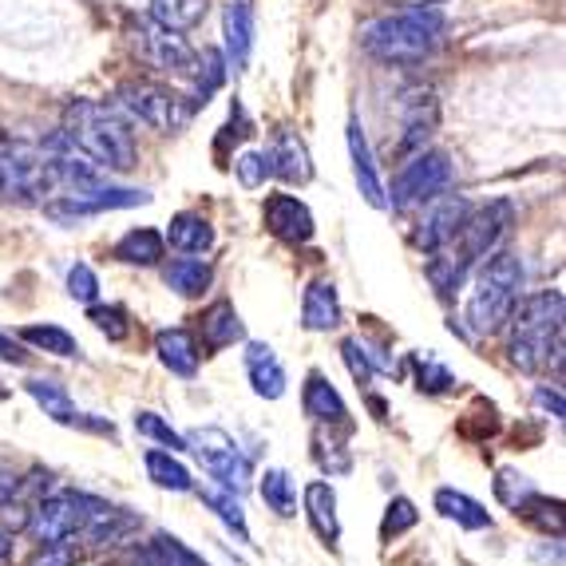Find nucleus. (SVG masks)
Returning <instances> with one entry per match:
<instances>
[{
	"label": "nucleus",
	"instance_id": "f257e3e1",
	"mask_svg": "<svg viewBox=\"0 0 566 566\" xmlns=\"http://www.w3.org/2000/svg\"><path fill=\"white\" fill-rule=\"evenodd\" d=\"M444 32L448 20L436 4H408V9L388 12V17L365 24L360 44H365L368 56L385 60V64H420L440 48Z\"/></svg>",
	"mask_w": 566,
	"mask_h": 566
},
{
	"label": "nucleus",
	"instance_id": "f03ea898",
	"mask_svg": "<svg viewBox=\"0 0 566 566\" xmlns=\"http://www.w3.org/2000/svg\"><path fill=\"white\" fill-rule=\"evenodd\" d=\"M563 293L543 290L520 297L511 310V360L523 373H543L555 360L563 365Z\"/></svg>",
	"mask_w": 566,
	"mask_h": 566
},
{
	"label": "nucleus",
	"instance_id": "7ed1b4c3",
	"mask_svg": "<svg viewBox=\"0 0 566 566\" xmlns=\"http://www.w3.org/2000/svg\"><path fill=\"white\" fill-rule=\"evenodd\" d=\"M64 135L84 159H92L99 170H132L135 167V139L127 132L123 115L112 104L76 99L67 104Z\"/></svg>",
	"mask_w": 566,
	"mask_h": 566
},
{
	"label": "nucleus",
	"instance_id": "20e7f679",
	"mask_svg": "<svg viewBox=\"0 0 566 566\" xmlns=\"http://www.w3.org/2000/svg\"><path fill=\"white\" fill-rule=\"evenodd\" d=\"M520 290H523L520 254L495 250V254L483 258L480 274H475V290H472V297H468V310H463L472 333H480V337L500 333L503 325L511 322V310L520 302Z\"/></svg>",
	"mask_w": 566,
	"mask_h": 566
},
{
	"label": "nucleus",
	"instance_id": "39448f33",
	"mask_svg": "<svg viewBox=\"0 0 566 566\" xmlns=\"http://www.w3.org/2000/svg\"><path fill=\"white\" fill-rule=\"evenodd\" d=\"M60 187L52 155L36 143H0V195L17 202H44Z\"/></svg>",
	"mask_w": 566,
	"mask_h": 566
},
{
	"label": "nucleus",
	"instance_id": "423d86ee",
	"mask_svg": "<svg viewBox=\"0 0 566 566\" xmlns=\"http://www.w3.org/2000/svg\"><path fill=\"white\" fill-rule=\"evenodd\" d=\"M115 112L132 115L143 127H155V132H182L190 119V107L182 104V95H175L170 87L151 84V80H132L115 92Z\"/></svg>",
	"mask_w": 566,
	"mask_h": 566
},
{
	"label": "nucleus",
	"instance_id": "0eeeda50",
	"mask_svg": "<svg viewBox=\"0 0 566 566\" xmlns=\"http://www.w3.org/2000/svg\"><path fill=\"white\" fill-rule=\"evenodd\" d=\"M452 187V159L444 151H420L416 159H408L392 179L388 195V207L408 210V207H424L436 202L444 190Z\"/></svg>",
	"mask_w": 566,
	"mask_h": 566
},
{
	"label": "nucleus",
	"instance_id": "6e6552de",
	"mask_svg": "<svg viewBox=\"0 0 566 566\" xmlns=\"http://www.w3.org/2000/svg\"><path fill=\"white\" fill-rule=\"evenodd\" d=\"M511 227H515V207H511L507 199H495L480 210H468V218H463V227L452 245L463 254V262L475 265L500 250V242L507 238Z\"/></svg>",
	"mask_w": 566,
	"mask_h": 566
},
{
	"label": "nucleus",
	"instance_id": "1a4fd4ad",
	"mask_svg": "<svg viewBox=\"0 0 566 566\" xmlns=\"http://www.w3.org/2000/svg\"><path fill=\"white\" fill-rule=\"evenodd\" d=\"M187 440V448L202 460V468H207L210 475H214L218 483L227 491H245L250 488V460H245L242 452H238V444L230 440L222 428H199V432L182 436Z\"/></svg>",
	"mask_w": 566,
	"mask_h": 566
},
{
	"label": "nucleus",
	"instance_id": "9d476101",
	"mask_svg": "<svg viewBox=\"0 0 566 566\" xmlns=\"http://www.w3.org/2000/svg\"><path fill=\"white\" fill-rule=\"evenodd\" d=\"M135 44H139V56L167 76H195V67H199V52L182 40V32L163 29L155 20L135 24Z\"/></svg>",
	"mask_w": 566,
	"mask_h": 566
},
{
	"label": "nucleus",
	"instance_id": "9b49d317",
	"mask_svg": "<svg viewBox=\"0 0 566 566\" xmlns=\"http://www.w3.org/2000/svg\"><path fill=\"white\" fill-rule=\"evenodd\" d=\"M24 388H29V397L36 400V405L44 408V416H52L56 424H64V428H84V432H104V436L115 432L112 420H95V416L80 412V408L72 405V397H67V392L56 385V380H29Z\"/></svg>",
	"mask_w": 566,
	"mask_h": 566
},
{
	"label": "nucleus",
	"instance_id": "f8f14e48",
	"mask_svg": "<svg viewBox=\"0 0 566 566\" xmlns=\"http://www.w3.org/2000/svg\"><path fill=\"white\" fill-rule=\"evenodd\" d=\"M265 230L274 238H282V242L290 245H302L313 238V214L310 207H305L302 199H293V195H270L265 199Z\"/></svg>",
	"mask_w": 566,
	"mask_h": 566
},
{
	"label": "nucleus",
	"instance_id": "ddd939ff",
	"mask_svg": "<svg viewBox=\"0 0 566 566\" xmlns=\"http://www.w3.org/2000/svg\"><path fill=\"white\" fill-rule=\"evenodd\" d=\"M222 36H227V67L245 72L250 52H254V9H250V0H227Z\"/></svg>",
	"mask_w": 566,
	"mask_h": 566
},
{
	"label": "nucleus",
	"instance_id": "4468645a",
	"mask_svg": "<svg viewBox=\"0 0 566 566\" xmlns=\"http://www.w3.org/2000/svg\"><path fill=\"white\" fill-rule=\"evenodd\" d=\"M302 408L305 416H310L313 424H337L349 432L353 420H349V408H345V400H340V392L329 385V377L325 373H310L305 377V392H302Z\"/></svg>",
	"mask_w": 566,
	"mask_h": 566
},
{
	"label": "nucleus",
	"instance_id": "2eb2a0df",
	"mask_svg": "<svg viewBox=\"0 0 566 566\" xmlns=\"http://www.w3.org/2000/svg\"><path fill=\"white\" fill-rule=\"evenodd\" d=\"M265 159H270V175H274V179H282V182H310L313 179L310 151H305L302 135L290 132V127H282V132L274 135V143H270Z\"/></svg>",
	"mask_w": 566,
	"mask_h": 566
},
{
	"label": "nucleus",
	"instance_id": "dca6fc26",
	"mask_svg": "<svg viewBox=\"0 0 566 566\" xmlns=\"http://www.w3.org/2000/svg\"><path fill=\"white\" fill-rule=\"evenodd\" d=\"M245 360V377H250V385H254V392L262 400H282L285 397V368L282 360L274 357V349L270 345H262V340H250L242 353Z\"/></svg>",
	"mask_w": 566,
	"mask_h": 566
},
{
	"label": "nucleus",
	"instance_id": "f3484780",
	"mask_svg": "<svg viewBox=\"0 0 566 566\" xmlns=\"http://www.w3.org/2000/svg\"><path fill=\"white\" fill-rule=\"evenodd\" d=\"M349 155H353V175H357V187L365 195L368 207L388 210V195H385V182H380V170L377 159H373V147L365 139V127L357 119L349 123Z\"/></svg>",
	"mask_w": 566,
	"mask_h": 566
},
{
	"label": "nucleus",
	"instance_id": "a211bd4d",
	"mask_svg": "<svg viewBox=\"0 0 566 566\" xmlns=\"http://www.w3.org/2000/svg\"><path fill=\"white\" fill-rule=\"evenodd\" d=\"M468 202L463 199H444V202H436L432 207V214L424 218V227H420V234H416V242H420V250H444V245H452L455 242V234H460V227H463V218H468Z\"/></svg>",
	"mask_w": 566,
	"mask_h": 566
},
{
	"label": "nucleus",
	"instance_id": "6ab92c4d",
	"mask_svg": "<svg viewBox=\"0 0 566 566\" xmlns=\"http://www.w3.org/2000/svg\"><path fill=\"white\" fill-rule=\"evenodd\" d=\"M302 325L310 333H329L340 325V297L333 282H313L302 302Z\"/></svg>",
	"mask_w": 566,
	"mask_h": 566
},
{
	"label": "nucleus",
	"instance_id": "aec40b11",
	"mask_svg": "<svg viewBox=\"0 0 566 566\" xmlns=\"http://www.w3.org/2000/svg\"><path fill=\"white\" fill-rule=\"evenodd\" d=\"M305 515H310V527L317 531V538H325L333 547L340 538V520H337V491L329 483L313 480L305 488Z\"/></svg>",
	"mask_w": 566,
	"mask_h": 566
},
{
	"label": "nucleus",
	"instance_id": "412c9836",
	"mask_svg": "<svg viewBox=\"0 0 566 566\" xmlns=\"http://www.w3.org/2000/svg\"><path fill=\"white\" fill-rule=\"evenodd\" d=\"M155 353L175 377H195L199 373V345L187 329H163L155 337Z\"/></svg>",
	"mask_w": 566,
	"mask_h": 566
},
{
	"label": "nucleus",
	"instance_id": "4be33fe9",
	"mask_svg": "<svg viewBox=\"0 0 566 566\" xmlns=\"http://www.w3.org/2000/svg\"><path fill=\"white\" fill-rule=\"evenodd\" d=\"M163 242H170L179 254H207L210 245H214V227H210L202 214H190V210H182V214L170 218L167 238H163Z\"/></svg>",
	"mask_w": 566,
	"mask_h": 566
},
{
	"label": "nucleus",
	"instance_id": "5701e85b",
	"mask_svg": "<svg viewBox=\"0 0 566 566\" xmlns=\"http://www.w3.org/2000/svg\"><path fill=\"white\" fill-rule=\"evenodd\" d=\"M163 282L179 297H199L214 282V265L202 262V258H175L170 265H163Z\"/></svg>",
	"mask_w": 566,
	"mask_h": 566
},
{
	"label": "nucleus",
	"instance_id": "b1692460",
	"mask_svg": "<svg viewBox=\"0 0 566 566\" xmlns=\"http://www.w3.org/2000/svg\"><path fill=\"white\" fill-rule=\"evenodd\" d=\"M436 511L444 515V520L460 523L463 531H488L491 527V511L483 503H475L472 495H463L455 488H440L436 491Z\"/></svg>",
	"mask_w": 566,
	"mask_h": 566
},
{
	"label": "nucleus",
	"instance_id": "393cba45",
	"mask_svg": "<svg viewBox=\"0 0 566 566\" xmlns=\"http://www.w3.org/2000/svg\"><path fill=\"white\" fill-rule=\"evenodd\" d=\"M242 337H245V325L230 302H214L202 313V340H207V349H227V345H234Z\"/></svg>",
	"mask_w": 566,
	"mask_h": 566
},
{
	"label": "nucleus",
	"instance_id": "a878e982",
	"mask_svg": "<svg viewBox=\"0 0 566 566\" xmlns=\"http://www.w3.org/2000/svg\"><path fill=\"white\" fill-rule=\"evenodd\" d=\"M163 250H167V242H163V234L151 227H139L115 242V258L127 265H159Z\"/></svg>",
	"mask_w": 566,
	"mask_h": 566
},
{
	"label": "nucleus",
	"instance_id": "bb28decb",
	"mask_svg": "<svg viewBox=\"0 0 566 566\" xmlns=\"http://www.w3.org/2000/svg\"><path fill=\"white\" fill-rule=\"evenodd\" d=\"M207 17V0H151V20L170 32L199 29Z\"/></svg>",
	"mask_w": 566,
	"mask_h": 566
},
{
	"label": "nucleus",
	"instance_id": "cd10ccee",
	"mask_svg": "<svg viewBox=\"0 0 566 566\" xmlns=\"http://www.w3.org/2000/svg\"><path fill=\"white\" fill-rule=\"evenodd\" d=\"M468 270H472V265L463 262V254L455 250V245H444V250H432V254H428V282H432L440 293L460 290Z\"/></svg>",
	"mask_w": 566,
	"mask_h": 566
},
{
	"label": "nucleus",
	"instance_id": "c85d7f7f",
	"mask_svg": "<svg viewBox=\"0 0 566 566\" xmlns=\"http://www.w3.org/2000/svg\"><path fill=\"white\" fill-rule=\"evenodd\" d=\"M132 531H135L132 515H123V511H115V507H104V511H95L92 520L80 527V535H84L87 543H95V547H112V543L127 538Z\"/></svg>",
	"mask_w": 566,
	"mask_h": 566
},
{
	"label": "nucleus",
	"instance_id": "c756f323",
	"mask_svg": "<svg viewBox=\"0 0 566 566\" xmlns=\"http://www.w3.org/2000/svg\"><path fill=\"white\" fill-rule=\"evenodd\" d=\"M20 340H29L32 349L52 353V357H80V340L60 325H24Z\"/></svg>",
	"mask_w": 566,
	"mask_h": 566
},
{
	"label": "nucleus",
	"instance_id": "7c9ffc66",
	"mask_svg": "<svg viewBox=\"0 0 566 566\" xmlns=\"http://www.w3.org/2000/svg\"><path fill=\"white\" fill-rule=\"evenodd\" d=\"M262 500H265V507L274 511V515H282V520L297 515V488H293L290 472L270 468V472L262 475Z\"/></svg>",
	"mask_w": 566,
	"mask_h": 566
},
{
	"label": "nucleus",
	"instance_id": "2f4dec72",
	"mask_svg": "<svg viewBox=\"0 0 566 566\" xmlns=\"http://www.w3.org/2000/svg\"><path fill=\"white\" fill-rule=\"evenodd\" d=\"M202 503H207L210 511H214L218 520L227 523L230 531H234L242 543H250V527H245V511L242 503L234 500V491L227 488H202Z\"/></svg>",
	"mask_w": 566,
	"mask_h": 566
},
{
	"label": "nucleus",
	"instance_id": "473e14b6",
	"mask_svg": "<svg viewBox=\"0 0 566 566\" xmlns=\"http://www.w3.org/2000/svg\"><path fill=\"white\" fill-rule=\"evenodd\" d=\"M147 475L167 491H195V480L170 452H147Z\"/></svg>",
	"mask_w": 566,
	"mask_h": 566
},
{
	"label": "nucleus",
	"instance_id": "72a5a7b5",
	"mask_svg": "<svg viewBox=\"0 0 566 566\" xmlns=\"http://www.w3.org/2000/svg\"><path fill=\"white\" fill-rule=\"evenodd\" d=\"M412 368H416V388H420V392H432V397H440V392H452V388H455L452 368H444L440 360L416 357Z\"/></svg>",
	"mask_w": 566,
	"mask_h": 566
},
{
	"label": "nucleus",
	"instance_id": "f704fd0d",
	"mask_svg": "<svg viewBox=\"0 0 566 566\" xmlns=\"http://www.w3.org/2000/svg\"><path fill=\"white\" fill-rule=\"evenodd\" d=\"M151 551H155V558H159V566H210L207 558L195 555L187 543H179V538L167 535V531H159V535L151 538Z\"/></svg>",
	"mask_w": 566,
	"mask_h": 566
},
{
	"label": "nucleus",
	"instance_id": "c9c22d12",
	"mask_svg": "<svg viewBox=\"0 0 566 566\" xmlns=\"http://www.w3.org/2000/svg\"><path fill=\"white\" fill-rule=\"evenodd\" d=\"M313 460L322 463L329 475H345L353 468V455L340 448V440H333V436H325V432L313 436Z\"/></svg>",
	"mask_w": 566,
	"mask_h": 566
},
{
	"label": "nucleus",
	"instance_id": "e433bc0d",
	"mask_svg": "<svg viewBox=\"0 0 566 566\" xmlns=\"http://www.w3.org/2000/svg\"><path fill=\"white\" fill-rule=\"evenodd\" d=\"M195 76H199V92H195V99H199V104H207L210 95L218 92V84L227 80V60H222L214 48H210V52H202V56H199Z\"/></svg>",
	"mask_w": 566,
	"mask_h": 566
},
{
	"label": "nucleus",
	"instance_id": "4c0bfd02",
	"mask_svg": "<svg viewBox=\"0 0 566 566\" xmlns=\"http://www.w3.org/2000/svg\"><path fill=\"white\" fill-rule=\"evenodd\" d=\"M135 432H139V436H151V440L167 444L170 452H187V440H182V436L175 432V428H170L159 412H135Z\"/></svg>",
	"mask_w": 566,
	"mask_h": 566
},
{
	"label": "nucleus",
	"instance_id": "58836bf2",
	"mask_svg": "<svg viewBox=\"0 0 566 566\" xmlns=\"http://www.w3.org/2000/svg\"><path fill=\"white\" fill-rule=\"evenodd\" d=\"M87 322L104 333L107 340H123L132 333V322H127V313H123L119 305H92V310H87Z\"/></svg>",
	"mask_w": 566,
	"mask_h": 566
},
{
	"label": "nucleus",
	"instance_id": "ea45409f",
	"mask_svg": "<svg viewBox=\"0 0 566 566\" xmlns=\"http://www.w3.org/2000/svg\"><path fill=\"white\" fill-rule=\"evenodd\" d=\"M234 175H238V182H242L245 190H258V187H265V179H274V175H270V159H265V151L238 155Z\"/></svg>",
	"mask_w": 566,
	"mask_h": 566
},
{
	"label": "nucleus",
	"instance_id": "a19ab883",
	"mask_svg": "<svg viewBox=\"0 0 566 566\" xmlns=\"http://www.w3.org/2000/svg\"><path fill=\"white\" fill-rule=\"evenodd\" d=\"M416 520H420V511H416L412 500H392L385 511V523H380V538L405 535L408 527H416Z\"/></svg>",
	"mask_w": 566,
	"mask_h": 566
},
{
	"label": "nucleus",
	"instance_id": "79ce46f5",
	"mask_svg": "<svg viewBox=\"0 0 566 566\" xmlns=\"http://www.w3.org/2000/svg\"><path fill=\"white\" fill-rule=\"evenodd\" d=\"M340 357H345V365H349V373H353V380H357V385H368V380L377 377V368H373V360H368L365 340H360V337L340 340Z\"/></svg>",
	"mask_w": 566,
	"mask_h": 566
},
{
	"label": "nucleus",
	"instance_id": "37998d69",
	"mask_svg": "<svg viewBox=\"0 0 566 566\" xmlns=\"http://www.w3.org/2000/svg\"><path fill=\"white\" fill-rule=\"evenodd\" d=\"M67 293H72V302H84V305H92L99 297V277H95L92 265L76 262L67 270Z\"/></svg>",
	"mask_w": 566,
	"mask_h": 566
},
{
	"label": "nucleus",
	"instance_id": "c03bdc74",
	"mask_svg": "<svg viewBox=\"0 0 566 566\" xmlns=\"http://www.w3.org/2000/svg\"><path fill=\"white\" fill-rule=\"evenodd\" d=\"M32 523V507L17 495H4L0 500V535H20V531H29Z\"/></svg>",
	"mask_w": 566,
	"mask_h": 566
},
{
	"label": "nucleus",
	"instance_id": "a18cd8bd",
	"mask_svg": "<svg viewBox=\"0 0 566 566\" xmlns=\"http://www.w3.org/2000/svg\"><path fill=\"white\" fill-rule=\"evenodd\" d=\"M495 495H500V503H507V507L515 511L523 500H527V495H535V488L527 483V475H520V472H511V468H503L500 480H495Z\"/></svg>",
	"mask_w": 566,
	"mask_h": 566
},
{
	"label": "nucleus",
	"instance_id": "49530a36",
	"mask_svg": "<svg viewBox=\"0 0 566 566\" xmlns=\"http://www.w3.org/2000/svg\"><path fill=\"white\" fill-rule=\"evenodd\" d=\"M80 563V551L60 538V543H40V551L29 558V566H76Z\"/></svg>",
	"mask_w": 566,
	"mask_h": 566
},
{
	"label": "nucleus",
	"instance_id": "de8ad7c7",
	"mask_svg": "<svg viewBox=\"0 0 566 566\" xmlns=\"http://www.w3.org/2000/svg\"><path fill=\"white\" fill-rule=\"evenodd\" d=\"M535 405L547 408L555 420H563V412H566V408H563V392H558V388H555V392H551V388H535Z\"/></svg>",
	"mask_w": 566,
	"mask_h": 566
},
{
	"label": "nucleus",
	"instance_id": "09e8293b",
	"mask_svg": "<svg viewBox=\"0 0 566 566\" xmlns=\"http://www.w3.org/2000/svg\"><path fill=\"white\" fill-rule=\"evenodd\" d=\"M0 360H12V365H24L29 353L20 349V340L9 337V333H0Z\"/></svg>",
	"mask_w": 566,
	"mask_h": 566
},
{
	"label": "nucleus",
	"instance_id": "8fccbe9b",
	"mask_svg": "<svg viewBox=\"0 0 566 566\" xmlns=\"http://www.w3.org/2000/svg\"><path fill=\"white\" fill-rule=\"evenodd\" d=\"M12 555V535H0V563Z\"/></svg>",
	"mask_w": 566,
	"mask_h": 566
},
{
	"label": "nucleus",
	"instance_id": "3c124183",
	"mask_svg": "<svg viewBox=\"0 0 566 566\" xmlns=\"http://www.w3.org/2000/svg\"><path fill=\"white\" fill-rule=\"evenodd\" d=\"M412 4H444V0H412Z\"/></svg>",
	"mask_w": 566,
	"mask_h": 566
}]
</instances>
